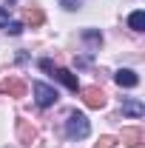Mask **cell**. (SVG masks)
Masks as SVG:
<instances>
[{
  "label": "cell",
  "mask_w": 145,
  "mask_h": 148,
  "mask_svg": "<svg viewBox=\"0 0 145 148\" xmlns=\"http://www.w3.org/2000/svg\"><path fill=\"white\" fill-rule=\"evenodd\" d=\"M66 131H68V137L71 140H83V137H88V120H85V114H80V111H71L68 114V120H66Z\"/></svg>",
  "instance_id": "1"
},
{
  "label": "cell",
  "mask_w": 145,
  "mask_h": 148,
  "mask_svg": "<svg viewBox=\"0 0 145 148\" xmlns=\"http://www.w3.org/2000/svg\"><path fill=\"white\" fill-rule=\"evenodd\" d=\"M40 66H43L46 71H54V77L60 80V83H63V86H68L71 91H80V80H77V74H71L68 69H54V66H51L49 60H43Z\"/></svg>",
  "instance_id": "2"
},
{
  "label": "cell",
  "mask_w": 145,
  "mask_h": 148,
  "mask_svg": "<svg viewBox=\"0 0 145 148\" xmlns=\"http://www.w3.org/2000/svg\"><path fill=\"white\" fill-rule=\"evenodd\" d=\"M57 88H51V86H46V83H34V100L40 108H49V106H54L57 103Z\"/></svg>",
  "instance_id": "3"
},
{
  "label": "cell",
  "mask_w": 145,
  "mask_h": 148,
  "mask_svg": "<svg viewBox=\"0 0 145 148\" xmlns=\"http://www.w3.org/2000/svg\"><path fill=\"white\" fill-rule=\"evenodd\" d=\"M80 94H83V103L88 108H103L105 106V91L97 88V86H85V88H80Z\"/></svg>",
  "instance_id": "4"
},
{
  "label": "cell",
  "mask_w": 145,
  "mask_h": 148,
  "mask_svg": "<svg viewBox=\"0 0 145 148\" xmlns=\"http://www.w3.org/2000/svg\"><path fill=\"white\" fill-rule=\"evenodd\" d=\"M0 94H9V97H23L26 94V83L17 77H9V80H0Z\"/></svg>",
  "instance_id": "5"
},
{
  "label": "cell",
  "mask_w": 145,
  "mask_h": 148,
  "mask_svg": "<svg viewBox=\"0 0 145 148\" xmlns=\"http://www.w3.org/2000/svg\"><path fill=\"white\" fill-rule=\"evenodd\" d=\"M114 80H117V86H122V88H134V86L140 83V77L131 71V69H120V71L114 74Z\"/></svg>",
  "instance_id": "6"
},
{
  "label": "cell",
  "mask_w": 145,
  "mask_h": 148,
  "mask_svg": "<svg viewBox=\"0 0 145 148\" xmlns=\"http://www.w3.org/2000/svg\"><path fill=\"white\" fill-rule=\"evenodd\" d=\"M17 137H20V143H23V145H31V143L37 140V131L31 128L26 120H20V123H17Z\"/></svg>",
  "instance_id": "7"
},
{
  "label": "cell",
  "mask_w": 145,
  "mask_h": 148,
  "mask_svg": "<svg viewBox=\"0 0 145 148\" xmlns=\"http://www.w3.org/2000/svg\"><path fill=\"white\" fill-rule=\"evenodd\" d=\"M122 143L131 148H137L140 143H142V131L140 128H122Z\"/></svg>",
  "instance_id": "8"
},
{
  "label": "cell",
  "mask_w": 145,
  "mask_h": 148,
  "mask_svg": "<svg viewBox=\"0 0 145 148\" xmlns=\"http://www.w3.org/2000/svg\"><path fill=\"white\" fill-rule=\"evenodd\" d=\"M122 114H128V117H142L145 108H142V103H137V100H128V103H122Z\"/></svg>",
  "instance_id": "9"
},
{
  "label": "cell",
  "mask_w": 145,
  "mask_h": 148,
  "mask_svg": "<svg viewBox=\"0 0 145 148\" xmlns=\"http://www.w3.org/2000/svg\"><path fill=\"white\" fill-rule=\"evenodd\" d=\"M128 26H131L134 32H145V12H134V14L128 17Z\"/></svg>",
  "instance_id": "10"
},
{
  "label": "cell",
  "mask_w": 145,
  "mask_h": 148,
  "mask_svg": "<svg viewBox=\"0 0 145 148\" xmlns=\"http://www.w3.org/2000/svg\"><path fill=\"white\" fill-rule=\"evenodd\" d=\"M26 20H29L31 26H40V23H43V9H40V6H31V9H26Z\"/></svg>",
  "instance_id": "11"
},
{
  "label": "cell",
  "mask_w": 145,
  "mask_h": 148,
  "mask_svg": "<svg viewBox=\"0 0 145 148\" xmlns=\"http://www.w3.org/2000/svg\"><path fill=\"white\" fill-rule=\"evenodd\" d=\"M114 143H117L114 137H100V143H97L94 148H114Z\"/></svg>",
  "instance_id": "12"
},
{
  "label": "cell",
  "mask_w": 145,
  "mask_h": 148,
  "mask_svg": "<svg viewBox=\"0 0 145 148\" xmlns=\"http://www.w3.org/2000/svg\"><path fill=\"white\" fill-rule=\"evenodd\" d=\"M60 3H63L68 12H74V9H80V6H83V0H60Z\"/></svg>",
  "instance_id": "13"
},
{
  "label": "cell",
  "mask_w": 145,
  "mask_h": 148,
  "mask_svg": "<svg viewBox=\"0 0 145 148\" xmlns=\"http://www.w3.org/2000/svg\"><path fill=\"white\" fill-rule=\"evenodd\" d=\"M6 32H9V34H20V32H23V26H20V23H9V26H6Z\"/></svg>",
  "instance_id": "14"
},
{
  "label": "cell",
  "mask_w": 145,
  "mask_h": 148,
  "mask_svg": "<svg viewBox=\"0 0 145 148\" xmlns=\"http://www.w3.org/2000/svg\"><path fill=\"white\" fill-rule=\"evenodd\" d=\"M6 26H9V12L0 9V29H6Z\"/></svg>",
  "instance_id": "15"
}]
</instances>
